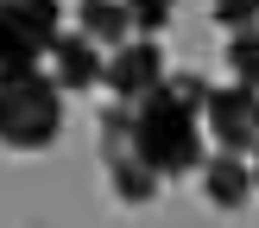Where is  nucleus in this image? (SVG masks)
<instances>
[{
  "label": "nucleus",
  "mask_w": 259,
  "mask_h": 228,
  "mask_svg": "<svg viewBox=\"0 0 259 228\" xmlns=\"http://www.w3.org/2000/svg\"><path fill=\"white\" fill-rule=\"evenodd\" d=\"M57 25H63L57 0H0V76L38 70V57L51 51Z\"/></svg>",
  "instance_id": "obj_3"
},
{
  "label": "nucleus",
  "mask_w": 259,
  "mask_h": 228,
  "mask_svg": "<svg viewBox=\"0 0 259 228\" xmlns=\"http://www.w3.org/2000/svg\"><path fill=\"white\" fill-rule=\"evenodd\" d=\"M63 133V89L38 70L0 76V146L7 152H45Z\"/></svg>",
  "instance_id": "obj_2"
},
{
  "label": "nucleus",
  "mask_w": 259,
  "mask_h": 228,
  "mask_svg": "<svg viewBox=\"0 0 259 228\" xmlns=\"http://www.w3.org/2000/svg\"><path fill=\"white\" fill-rule=\"evenodd\" d=\"M253 13H259V0H215V19L222 25H253Z\"/></svg>",
  "instance_id": "obj_13"
},
{
  "label": "nucleus",
  "mask_w": 259,
  "mask_h": 228,
  "mask_svg": "<svg viewBox=\"0 0 259 228\" xmlns=\"http://www.w3.org/2000/svg\"><path fill=\"white\" fill-rule=\"evenodd\" d=\"M228 70H234V83H253L259 76V38H253V25H234V38H228Z\"/></svg>",
  "instance_id": "obj_11"
},
{
  "label": "nucleus",
  "mask_w": 259,
  "mask_h": 228,
  "mask_svg": "<svg viewBox=\"0 0 259 228\" xmlns=\"http://www.w3.org/2000/svg\"><path fill=\"white\" fill-rule=\"evenodd\" d=\"M196 114H202V127L222 139V152H253V139H259V95H253V83L209 89Z\"/></svg>",
  "instance_id": "obj_4"
},
{
  "label": "nucleus",
  "mask_w": 259,
  "mask_h": 228,
  "mask_svg": "<svg viewBox=\"0 0 259 228\" xmlns=\"http://www.w3.org/2000/svg\"><path fill=\"white\" fill-rule=\"evenodd\" d=\"M158 76H164V51H158V38H120V45H114V57H101V83L114 89V101L146 95Z\"/></svg>",
  "instance_id": "obj_5"
},
{
  "label": "nucleus",
  "mask_w": 259,
  "mask_h": 228,
  "mask_svg": "<svg viewBox=\"0 0 259 228\" xmlns=\"http://www.w3.org/2000/svg\"><path fill=\"white\" fill-rule=\"evenodd\" d=\"M101 152H126V101L101 114Z\"/></svg>",
  "instance_id": "obj_12"
},
{
  "label": "nucleus",
  "mask_w": 259,
  "mask_h": 228,
  "mask_svg": "<svg viewBox=\"0 0 259 228\" xmlns=\"http://www.w3.org/2000/svg\"><path fill=\"white\" fill-rule=\"evenodd\" d=\"M108 177L120 190V203H152L158 197V171L146 159H133V152H108Z\"/></svg>",
  "instance_id": "obj_9"
},
{
  "label": "nucleus",
  "mask_w": 259,
  "mask_h": 228,
  "mask_svg": "<svg viewBox=\"0 0 259 228\" xmlns=\"http://www.w3.org/2000/svg\"><path fill=\"white\" fill-rule=\"evenodd\" d=\"M196 171H202V197H209L215 209H240V203L253 197V171H247V152H215V159H202Z\"/></svg>",
  "instance_id": "obj_7"
},
{
  "label": "nucleus",
  "mask_w": 259,
  "mask_h": 228,
  "mask_svg": "<svg viewBox=\"0 0 259 228\" xmlns=\"http://www.w3.org/2000/svg\"><path fill=\"white\" fill-rule=\"evenodd\" d=\"M202 95H209V83L190 70H164L158 83L146 89V95L126 101V152L133 159H146L158 177H184L202 165Z\"/></svg>",
  "instance_id": "obj_1"
},
{
  "label": "nucleus",
  "mask_w": 259,
  "mask_h": 228,
  "mask_svg": "<svg viewBox=\"0 0 259 228\" xmlns=\"http://www.w3.org/2000/svg\"><path fill=\"white\" fill-rule=\"evenodd\" d=\"M76 19H82V38H95V45H108V51L120 45V38H133L120 0H82V7H76Z\"/></svg>",
  "instance_id": "obj_8"
},
{
  "label": "nucleus",
  "mask_w": 259,
  "mask_h": 228,
  "mask_svg": "<svg viewBox=\"0 0 259 228\" xmlns=\"http://www.w3.org/2000/svg\"><path fill=\"white\" fill-rule=\"evenodd\" d=\"M45 57H51V70H57L51 76L57 89H95L101 83V45L82 38V32H57Z\"/></svg>",
  "instance_id": "obj_6"
},
{
  "label": "nucleus",
  "mask_w": 259,
  "mask_h": 228,
  "mask_svg": "<svg viewBox=\"0 0 259 228\" xmlns=\"http://www.w3.org/2000/svg\"><path fill=\"white\" fill-rule=\"evenodd\" d=\"M120 7H126V25H133L139 38H158L164 25H171V7H177V0H120Z\"/></svg>",
  "instance_id": "obj_10"
}]
</instances>
